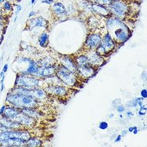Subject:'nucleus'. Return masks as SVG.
<instances>
[{
	"label": "nucleus",
	"mask_w": 147,
	"mask_h": 147,
	"mask_svg": "<svg viewBox=\"0 0 147 147\" xmlns=\"http://www.w3.org/2000/svg\"><path fill=\"white\" fill-rule=\"evenodd\" d=\"M6 105H3L1 108H0V116H2L3 115V113H4V110H5L6 108Z\"/></svg>",
	"instance_id": "obj_36"
},
{
	"label": "nucleus",
	"mask_w": 147,
	"mask_h": 147,
	"mask_svg": "<svg viewBox=\"0 0 147 147\" xmlns=\"http://www.w3.org/2000/svg\"><path fill=\"white\" fill-rule=\"evenodd\" d=\"M4 30V25H3V22L0 21V31L2 32Z\"/></svg>",
	"instance_id": "obj_41"
},
{
	"label": "nucleus",
	"mask_w": 147,
	"mask_h": 147,
	"mask_svg": "<svg viewBox=\"0 0 147 147\" xmlns=\"http://www.w3.org/2000/svg\"><path fill=\"white\" fill-rule=\"evenodd\" d=\"M38 108H29V107H27V108H23L21 110L23 113H25L27 115L30 116L35 119H38L43 117L45 115L42 113V111L38 110Z\"/></svg>",
	"instance_id": "obj_19"
},
{
	"label": "nucleus",
	"mask_w": 147,
	"mask_h": 147,
	"mask_svg": "<svg viewBox=\"0 0 147 147\" xmlns=\"http://www.w3.org/2000/svg\"><path fill=\"white\" fill-rule=\"evenodd\" d=\"M115 109H116V110H117V112H118V113H119V114H123V113L126 111V106H125V105H122V104H120V105H118Z\"/></svg>",
	"instance_id": "obj_29"
},
{
	"label": "nucleus",
	"mask_w": 147,
	"mask_h": 147,
	"mask_svg": "<svg viewBox=\"0 0 147 147\" xmlns=\"http://www.w3.org/2000/svg\"><path fill=\"white\" fill-rule=\"evenodd\" d=\"M52 11H53V15L58 18L68 16V11L65 6L61 2H54V3L52 4Z\"/></svg>",
	"instance_id": "obj_14"
},
{
	"label": "nucleus",
	"mask_w": 147,
	"mask_h": 147,
	"mask_svg": "<svg viewBox=\"0 0 147 147\" xmlns=\"http://www.w3.org/2000/svg\"><path fill=\"white\" fill-rule=\"evenodd\" d=\"M35 14H36V12H35L34 11H30V14H29V17H30V18H31L32 16H34Z\"/></svg>",
	"instance_id": "obj_42"
},
{
	"label": "nucleus",
	"mask_w": 147,
	"mask_h": 147,
	"mask_svg": "<svg viewBox=\"0 0 147 147\" xmlns=\"http://www.w3.org/2000/svg\"><path fill=\"white\" fill-rule=\"evenodd\" d=\"M141 96H142V98L146 99V100L147 98V91L146 89H142V92H141Z\"/></svg>",
	"instance_id": "obj_33"
},
{
	"label": "nucleus",
	"mask_w": 147,
	"mask_h": 147,
	"mask_svg": "<svg viewBox=\"0 0 147 147\" xmlns=\"http://www.w3.org/2000/svg\"><path fill=\"white\" fill-rule=\"evenodd\" d=\"M14 120L17 121L19 123H21V126L23 127H26V128L33 127L37 123V119L32 118L30 116L27 115L25 113H23L22 111L17 115V117Z\"/></svg>",
	"instance_id": "obj_11"
},
{
	"label": "nucleus",
	"mask_w": 147,
	"mask_h": 147,
	"mask_svg": "<svg viewBox=\"0 0 147 147\" xmlns=\"http://www.w3.org/2000/svg\"><path fill=\"white\" fill-rule=\"evenodd\" d=\"M108 8L112 16L120 18L122 20L126 19L128 16L131 7H129L127 1L125 0H112Z\"/></svg>",
	"instance_id": "obj_4"
},
{
	"label": "nucleus",
	"mask_w": 147,
	"mask_h": 147,
	"mask_svg": "<svg viewBox=\"0 0 147 147\" xmlns=\"http://www.w3.org/2000/svg\"><path fill=\"white\" fill-rule=\"evenodd\" d=\"M122 138H123V137L121 136L120 134H119V135H117L115 137V138L114 139V142H115V143H119V142H120L121 141H122Z\"/></svg>",
	"instance_id": "obj_34"
},
{
	"label": "nucleus",
	"mask_w": 147,
	"mask_h": 147,
	"mask_svg": "<svg viewBox=\"0 0 147 147\" xmlns=\"http://www.w3.org/2000/svg\"><path fill=\"white\" fill-rule=\"evenodd\" d=\"M7 69H8V64H5L4 65H3V71L4 72V73H7Z\"/></svg>",
	"instance_id": "obj_39"
},
{
	"label": "nucleus",
	"mask_w": 147,
	"mask_h": 147,
	"mask_svg": "<svg viewBox=\"0 0 147 147\" xmlns=\"http://www.w3.org/2000/svg\"><path fill=\"white\" fill-rule=\"evenodd\" d=\"M16 13H15V14H16V15H18L19 11H21V10L22 9V7H21V5H16Z\"/></svg>",
	"instance_id": "obj_38"
},
{
	"label": "nucleus",
	"mask_w": 147,
	"mask_h": 147,
	"mask_svg": "<svg viewBox=\"0 0 147 147\" xmlns=\"http://www.w3.org/2000/svg\"><path fill=\"white\" fill-rule=\"evenodd\" d=\"M101 38L102 35L100 33H89L86 38L84 47L86 48V50H96V48L100 44Z\"/></svg>",
	"instance_id": "obj_7"
},
{
	"label": "nucleus",
	"mask_w": 147,
	"mask_h": 147,
	"mask_svg": "<svg viewBox=\"0 0 147 147\" xmlns=\"http://www.w3.org/2000/svg\"><path fill=\"white\" fill-rule=\"evenodd\" d=\"M26 142L16 137L8 138L3 142H0V146L3 147H23L26 146Z\"/></svg>",
	"instance_id": "obj_15"
},
{
	"label": "nucleus",
	"mask_w": 147,
	"mask_h": 147,
	"mask_svg": "<svg viewBox=\"0 0 147 147\" xmlns=\"http://www.w3.org/2000/svg\"><path fill=\"white\" fill-rule=\"evenodd\" d=\"M92 13L93 14L98 16L107 18V17L111 16L108 7L101 5V4L96 3H92Z\"/></svg>",
	"instance_id": "obj_13"
},
{
	"label": "nucleus",
	"mask_w": 147,
	"mask_h": 147,
	"mask_svg": "<svg viewBox=\"0 0 147 147\" xmlns=\"http://www.w3.org/2000/svg\"><path fill=\"white\" fill-rule=\"evenodd\" d=\"M6 0H0V3H3L5 2Z\"/></svg>",
	"instance_id": "obj_50"
},
{
	"label": "nucleus",
	"mask_w": 147,
	"mask_h": 147,
	"mask_svg": "<svg viewBox=\"0 0 147 147\" xmlns=\"http://www.w3.org/2000/svg\"><path fill=\"white\" fill-rule=\"evenodd\" d=\"M74 61L77 65V66H85V65H91L89 62L88 57L86 54H79L75 56L74 57Z\"/></svg>",
	"instance_id": "obj_20"
},
{
	"label": "nucleus",
	"mask_w": 147,
	"mask_h": 147,
	"mask_svg": "<svg viewBox=\"0 0 147 147\" xmlns=\"http://www.w3.org/2000/svg\"><path fill=\"white\" fill-rule=\"evenodd\" d=\"M119 118H120V119H123V114H120V115H119Z\"/></svg>",
	"instance_id": "obj_49"
},
{
	"label": "nucleus",
	"mask_w": 147,
	"mask_h": 147,
	"mask_svg": "<svg viewBox=\"0 0 147 147\" xmlns=\"http://www.w3.org/2000/svg\"><path fill=\"white\" fill-rule=\"evenodd\" d=\"M98 69L92 65H85V66H78L76 74L79 77V80L81 79H89L97 73Z\"/></svg>",
	"instance_id": "obj_8"
},
{
	"label": "nucleus",
	"mask_w": 147,
	"mask_h": 147,
	"mask_svg": "<svg viewBox=\"0 0 147 147\" xmlns=\"http://www.w3.org/2000/svg\"><path fill=\"white\" fill-rule=\"evenodd\" d=\"M114 117H115L114 114H110L109 115V119H114Z\"/></svg>",
	"instance_id": "obj_44"
},
{
	"label": "nucleus",
	"mask_w": 147,
	"mask_h": 147,
	"mask_svg": "<svg viewBox=\"0 0 147 147\" xmlns=\"http://www.w3.org/2000/svg\"><path fill=\"white\" fill-rule=\"evenodd\" d=\"M5 101L8 105L15 106L19 109L23 108H38L42 102L30 96L16 94L9 92L6 96Z\"/></svg>",
	"instance_id": "obj_2"
},
{
	"label": "nucleus",
	"mask_w": 147,
	"mask_h": 147,
	"mask_svg": "<svg viewBox=\"0 0 147 147\" xmlns=\"http://www.w3.org/2000/svg\"><path fill=\"white\" fill-rule=\"evenodd\" d=\"M105 28L117 43L123 44L130 38L131 31L124 20L111 15L105 18Z\"/></svg>",
	"instance_id": "obj_1"
},
{
	"label": "nucleus",
	"mask_w": 147,
	"mask_h": 147,
	"mask_svg": "<svg viewBox=\"0 0 147 147\" xmlns=\"http://www.w3.org/2000/svg\"><path fill=\"white\" fill-rule=\"evenodd\" d=\"M125 113V115L127 119H131V118H133V116H134V113L131 111V110H127L124 112Z\"/></svg>",
	"instance_id": "obj_32"
},
{
	"label": "nucleus",
	"mask_w": 147,
	"mask_h": 147,
	"mask_svg": "<svg viewBox=\"0 0 147 147\" xmlns=\"http://www.w3.org/2000/svg\"><path fill=\"white\" fill-rule=\"evenodd\" d=\"M42 3H46V4H49L52 5L54 3V0H42Z\"/></svg>",
	"instance_id": "obj_35"
},
{
	"label": "nucleus",
	"mask_w": 147,
	"mask_h": 147,
	"mask_svg": "<svg viewBox=\"0 0 147 147\" xmlns=\"http://www.w3.org/2000/svg\"><path fill=\"white\" fill-rule=\"evenodd\" d=\"M120 104H121V99H119V98H115V100L112 101V107H113L114 109H115L116 107H117L119 105H120Z\"/></svg>",
	"instance_id": "obj_30"
},
{
	"label": "nucleus",
	"mask_w": 147,
	"mask_h": 147,
	"mask_svg": "<svg viewBox=\"0 0 147 147\" xmlns=\"http://www.w3.org/2000/svg\"><path fill=\"white\" fill-rule=\"evenodd\" d=\"M88 26H89L92 27V30H95V29H96L98 26V24H99V19L96 17V16H95V15H92V16H91L88 18Z\"/></svg>",
	"instance_id": "obj_24"
},
{
	"label": "nucleus",
	"mask_w": 147,
	"mask_h": 147,
	"mask_svg": "<svg viewBox=\"0 0 147 147\" xmlns=\"http://www.w3.org/2000/svg\"><path fill=\"white\" fill-rule=\"evenodd\" d=\"M98 127L100 128V130L105 131L106 129H108V127H109V123H108L106 121H101V122H100L99 125H98Z\"/></svg>",
	"instance_id": "obj_27"
},
{
	"label": "nucleus",
	"mask_w": 147,
	"mask_h": 147,
	"mask_svg": "<svg viewBox=\"0 0 147 147\" xmlns=\"http://www.w3.org/2000/svg\"><path fill=\"white\" fill-rule=\"evenodd\" d=\"M111 2H112V0H96V2H95V3H99V4H101V5H104V6H106V7H108V6L110 4V3H111Z\"/></svg>",
	"instance_id": "obj_28"
},
{
	"label": "nucleus",
	"mask_w": 147,
	"mask_h": 147,
	"mask_svg": "<svg viewBox=\"0 0 147 147\" xmlns=\"http://www.w3.org/2000/svg\"><path fill=\"white\" fill-rule=\"evenodd\" d=\"M59 61L60 64L65 66V68L69 69L70 71L76 73L77 71V65L74 61V59L71 56L69 55H60L59 56Z\"/></svg>",
	"instance_id": "obj_12"
},
{
	"label": "nucleus",
	"mask_w": 147,
	"mask_h": 147,
	"mask_svg": "<svg viewBox=\"0 0 147 147\" xmlns=\"http://www.w3.org/2000/svg\"><path fill=\"white\" fill-rule=\"evenodd\" d=\"M125 1H128V0H125Z\"/></svg>",
	"instance_id": "obj_51"
},
{
	"label": "nucleus",
	"mask_w": 147,
	"mask_h": 147,
	"mask_svg": "<svg viewBox=\"0 0 147 147\" xmlns=\"http://www.w3.org/2000/svg\"><path fill=\"white\" fill-rule=\"evenodd\" d=\"M33 96L36 98L38 100H39L40 102H44L48 100L50 97V96L47 94L44 88L42 87H38L33 89Z\"/></svg>",
	"instance_id": "obj_17"
},
{
	"label": "nucleus",
	"mask_w": 147,
	"mask_h": 147,
	"mask_svg": "<svg viewBox=\"0 0 147 147\" xmlns=\"http://www.w3.org/2000/svg\"><path fill=\"white\" fill-rule=\"evenodd\" d=\"M144 100H146V99L141 97H134L133 99H131V100L127 101L126 104V108H137V107H140L143 105H146V103H144Z\"/></svg>",
	"instance_id": "obj_21"
},
{
	"label": "nucleus",
	"mask_w": 147,
	"mask_h": 147,
	"mask_svg": "<svg viewBox=\"0 0 147 147\" xmlns=\"http://www.w3.org/2000/svg\"><path fill=\"white\" fill-rule=\"evenodd\" d=\"M28 26L30 29L32 30L34 28H43L46 29L48 26V22L46 19H44L42 16H38L36 18L30 19L28 22Z\"/></svg>",
	"instance_id": "obj_16"
},
{
	"label": "nucleus",
	"mask_w": 147,
	"mask_h": 147,
	"mask_svg": "<svg viewBox=\"0 0 147 147\" xmlns=\"http://www.w3.org/2000/svg\"><path fill=\"white\" fill-rule=\"evenodd\" d=\"M44 89L46 90L47 94L50 96L65 98L69 94V90L71 88L65 85H60V84H46Z\"/></svg>",
	"instance_id": "obj_6"
},
{
	"label": "nucleus",
	"mask_w": 147,
	"mask_h": 147,
	"mask_svg": "<svg viewBox=\"0 0 147 147\" xmlns=\"http://www.w3.org/2000/svg\"><path fill=\"white\" fill-rule=\"evenodd\" d=\"M4 81H5V75L1 77V80H0V84H1V88H0V92H3L4 88H5V84H4Z\"/></svg>",
	"instance_id": "obj_31"
},
{
	"label": "nucleus",
	"mask_w": 147,
	"mask_h": 147,
	"mask_svg": "<svg viewBox=\"0 0 147 147\" xmlns=\"http://www.w3.org/2000/svg\"><path fill=\"white\" fill-rule=\"evenodd\" d=\"M85 1H87V2H89V3H95L96 2V0H85Z\"/></svg>",
	"instance_id": "obj_46"
},
{
	"label": "nucleus",
	"mask_w": 147,
	"mask_h": 147,
	"mask_svg": "<svg viewBox=\"0 0 147 147\" xmlns=\"http://www.w3.org/2000/svg\"><path fill=\"white\" fill-rule=\"evenodd\" d=\"M35 1H36V0H31L30 3H31L32 5H33V4H34V3H35Z\"/></svg>",
	"instance_id": "obj_48"
},
{
	"label": "nucleus",
	"mask_w": 147,
	"mask_h": 147,
	"mask_svg": "<svg viewBox=\"0 0 147 147\" xmlns=\"http://www.w3.org/2000/svg\"><path fill=\"white\" fill-rule=\"evenodd\" d=\"M2 40H3V35H2V32L0 31V43L2 42Z\"/></svg>",
	"instance_id": "obj_45"
},
{
	"label": "nucleus",
	"mask_w": 147,
	"mask_h": 147,
	"mask_svg": "<svg viewBox=\"0 0 147 147\" xmlns=\"http://www.w3.org/2000/svg\"><path fill=\"white\" fill-rule=\"evenodd\" d=\"M49 36L47 32H42L38 37V44L41 47H46L48 45Z\"/></svg>",
	"instance_id": "obj_23"
},
{
	"label": "nucleus",
	"mask_w": 147,
	"mask_h": 147,
	"mask_svg": "<svg viewBox=\"0 0 147 147\" xmlns=\"http://www.w3.org/2000/svg\"><path fill=\"white\" fill-rule=\"evenodd\" d=\"M127 133H128V131H127V130H126V129H124V130H122L120 135L123 137H126L127 135Z\"/></svg>",
	"instance_id": "obj_37"
},
{
	"label": "nucleus",
	"mask_w": 147,
	"mask_h": 147,
	"mask_svg": "<svg viewBox=\"0 0 147 147\" xmlns=\"http://www.w3.org/2000/svg\"><path fill=\"white\" fill-rule=\"evenodd\" d=\"M56 75L61 79V81L65 86L68 87L69 88L78 87V85L80 84V80L77 74L70 71L69 69L65 68L61 64H57V65Z\"/></svg>",
	"instance_id": "obj_3"
},
{
	"label": "nucleus",
	"mask_w": 147,
	"mask_h": 147,
	"mask_svg": "<svg viewBox=\"0 0 147 147\" xmlns=\"http://www.w3.org/2000/svg\"><path fill=\"white\" fill-rule=\"evenodd\" d=\"M21 112V109L16 108L15 106H12L10 105H6L4 113L3 115V117L7 118V119H15L17 115Z\"/></svg>",
	"instance_id": "obj_18"
},
{
	"label": "nucleus",
	"mask_w": 147,
	"mask_h": 147,
	"mask_svg": "<svg viewBox=\"0 0 147 147\" xmlns=\"http://www.w3.org/2000/svg\"><path fill=\"white\" fill-rule=\"evenodd\" d=\"M42 80L43 79L37 78L34 75L20 73L16 75L14 86L23 87L29 89H34L38 87H41V82Z\"/></svg>",
	"instance_id": "obj_5"
},
{
	"label": "nucleus",
	"mask_w": 147,
	"mask_h": 147,
	"mask_svg": "<svg viewBox=\"0 0 147 147\" xmlns=\"http://www.w3.org/2000/svg\"><path fill=\"white\" fill-rule=\"evenodd\" d=\"M86 55L88 56L91 65L98 69L105 64V57L99 55L96 50H86Z\"/></svg>",
	"instance_id": "obj_9"
},
{
	"label": "nucleus",
	"mask_w": 147,
	"mask_h": 147,
	"mask_svg": "<svg viewBox=\"0 0 147 147\" xmlns=\"http://www.w3.org/2000/svg\"><path fill=\"white\" fill-rule=\"evenodd\" d=\"M138 132H139V128H138L137 126H135L134 129H133V131H132V133H133L134 135H136V134H137Z\"/></svg>",
	"instance_id": "obj_40"
},
{
	"label": "nucleus",
	"mask_w": 147,
	"mask_h": 147,
	"mask_svg": "<svg viewBox=\"0 0 147 147\" xmlns=\"http://www.w3.org/2000/svg\"><path fill=\"white\" fill-rule=\"evenodd\" d=\"M42 145V141L38 137H31L29 140H27L26 146L27 147H36L41 146Z\"/></svg>",
	"instance_id": "obj_22"
},
{
	"label": "nucleus",
	"mask_w": 147,
	"mask_h": 147,
	"mask_svg": "<svg viewBox=\"0 0 147 147\" xmlns=\"http://www.w3.org/2000/svg\"><path fill=\"white\" fill-rule=\"evenodd\" d=\"M146 111H147L146 105H143L139 107L137 114H138V115L139 116H145L146 115Z\"/></svg>",
	"instance_id": "obj_25"
},
{
	"label": "nucleus",
	"mask_w": 147,
	"mask_h": 147,
	"mask_svg": "<svg viewBox=\"0 0 147 147\" xmlns=\"http://www.w3.org/2000/svg\"><path fill=\"white\" fill-rule=\"evenodd\" d=\"M0 21L3 22V16H2V14H1V13H0Z\"/></svg>",
	"instance_id": "obj_47"
},
{
	"label": "nucleus",
	"mask_w": 147,
	"mask_h": 147,
	"mask_svg": "<svg viewBox=\"0 0 147 147\" xmlns=\"http://www.w3.org/2000/svg\"><path fill=\"white\" fill-rule=\"evenodd\" d=\"M134 127H135V126L129 127H128V129H127V131H128V132H132L133 129H134Z\"/></svg>",
	"instance_id": "obj_43"
},
{
	"label": "nucleus",
	"mask_w": 147,
	"mask_h": 147,
	"mask_svg": "<svg viewBox=\"0 0 147 147\" xmlns=\"http://www.w3.org/2000/svg\"><path fill=\"white\" fill-rule=\"evenodd\" d=\"M3 9L6 11H11L12 10V5L11 3L9 1H5L3 3Z\"/></svg>",
	"instance_id": "obj_26"
},
{
	"label": "nucleus",
	"mask_w": 147,
	"mask_h": 147,
	"mask_svg": "<svg viewBox=\"0 0 147 147\" xmlns=\"http://www.w3.org/2000/svg\"><path fill=\"white\" fill-rule=\"evenodd\" d=\"M102 47L105 48L106 53L108 55H110V53L114 51V49L117 46V42L115 41V39L113 38V37L111 36L110 32H106L105 34L102 36L101 38V42L100 44Z\"/></svg>",
	"instance_id": "obj_10"
}]
</instances>
